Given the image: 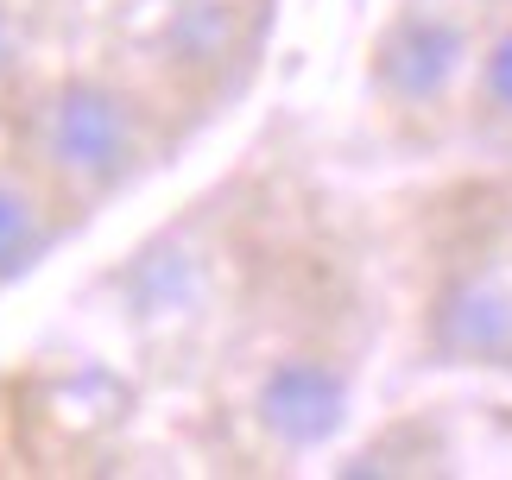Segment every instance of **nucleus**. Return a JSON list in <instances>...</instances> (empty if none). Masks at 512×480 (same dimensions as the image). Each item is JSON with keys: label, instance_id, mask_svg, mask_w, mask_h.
Instances as JSON below:
<instances>
[{"label": "nucleus", "instance_id": "8", "mask_svg": "<svg viewBox=\"0 0 512 480\" xmlns=\"http://www.w3.org/2000/svg\"><path fill=\"white\" fill-rule=\"evenodd\" d=\"M456 7H468L487 26V19H512V0H456Z\"/></svg>", "mask_w": 512, "mask_h": 480}, {"label": "nucleus", "instance_id": "2", "mask_svg": "<svg viewBox=\"0 0 512 480\" xmlns=\"http://www.w3.org/2000/svg\"><path fill=\"white\" fill-rule=\"evenodd\" d=\"M481 19L456 0H405L373 38V95L392 120H443L468 108Z\"/></svg>", "mask_w": 512, "mask_h": 480}, {"label": "nucleus", "instance_id": "4", "mask_svg": "<svg viewBox=\"0 0 512 480\" xmlns=\"http://www.w3.org/2000/svg\"><path fill=\"white\" fill-rule=\"evenodd\" d=\"M70 203L38 177L26 158H0V291L19 285L70 228Z\"/></svg>", "mask_w": 512, "mask_h": 480}, {"label": "nucleus", "instance_id": "6", "mask_svg": "<svg viewBox=\"0 0 512 480\" xmlns=\"http://www.w3.org/2000/svg\"><path fill=\"white\" fill-rule=\"evenodd\" d=\"M468 120L512 146V19H487L475 45V76H468Z\"/></svg>", "mask_w": 512, "mask_h": 480}, {"label": "nucleus", "instance_id": "5", "mask_svg": "<svg viewBox=\"0 0 512 480\" xmlns=\"http://www.w3.org/2000/svg\"><path fill=\"white\" fill-rule=\"evenodd\" d=\"M449 354L462 360H512V291L500 278H475V285H456L437 310Z\"/></svg>", "mask_w": 512, "mask_h": 480}, {"label": "nucleus", "instance_id": "3", "mask_svg": "<svg viewBox=\"0 0 512 480\" xmlns=\"http://www.w3.org/2000/svg\"><path fill=\"white\" fill-rule=\"evenodd\" d=\"M348 367L336 354H323V348H291L279 354L272 367L253 379V424H260V436L272 449H285V455H310V449H323L329 436L342 430V417H348Z\"/></svg>", "mask_w": 512, "mask_h": 480}, {"label": "nucleus", "instance_id": "7", "mask_svg": "<svg viewBox=\"0 0 512 480\" xmlns=\"http://www.w3.org/2000/svg\"><path fill=\"white\" fill-rule=\"evenodd\" d=\"M19 70H26V26L13 0H0V89H13Z\"/></svg>", "mask_w": 512, "mask_h": 480}, {"label": "nucleus", "instance_id": "1", "mask_svg": "<svg viewBox=\"0 0 512 480\" xmlns=\"http://www.w3.org/2000/svg\"><path fill=\"white\" fill-rule=\"evenodd\" d=\"M19 158L83 215L108 196H121L159 158V114L121 76L70 70L26 95Z\"/></svg>", "mask_w": 512, "mask_h": 480}]
</instances>
